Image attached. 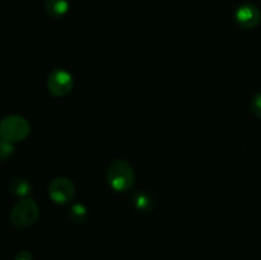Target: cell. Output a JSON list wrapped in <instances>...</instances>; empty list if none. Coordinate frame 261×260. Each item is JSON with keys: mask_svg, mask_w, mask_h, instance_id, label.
Returning a JSON list of instances; mask_svg holds the SVG:
<instances>
[{"mask_svg": "<svg viewBox=\"0 0 261 260\" xmlns=\"http://www.w3.org/2000/svg\"><path fill=\"white\" fill-rule=\"evenodd\" d=\"M14 260H33V256L28 251H19L14 256Z\"/></svg>", "mask_w": 261, "mask_h": 260, "instance_id": "4fadbf2b", "label": "cell"}, {"mask_svg": "<svg viewBox=\"0 0 261 260\" xmlns=\"http://www.w3.org/2000/svg\"><path fill=\"white\" fill-rule=\"evenodd\" d=\"M106 180L110 188L116 193L129 191L135 181L134 167L129 161L124 158H116L107 166Z\"/></svg>", "mask_w": 261, "mask_h": 260, "instance_id": "6da1fadb", "label": "cell"}, {"mask_svg": "<svg viewBox=\"0 0 261 260\" xmlns=\"http://www.w3.org/2000/svg\"><path fill=\"white\" fill-rule=\"evenodd\" d=\"M8 190L17 198H30L32 185L30 184V181L23 177H13L8 181Z\"/></svg>", "mask_w": 261, "mask_h": 260, "instance_id": "ba28073f", "label": "cell"}, {"mask_svg": "<svg viewBox=\"0 0 261 260\" xmlns=\"http://www.w3.org/2000/svg\"><path fill=\"white\" fill-rule=\"evenodd\" d=\"M40 218V208L35 199L24 198L12 208L9 221L17 228H28Z\"/></svg>", "mask_w": 261, "mask_h": 260, "instance_id": "7a4b0ae2", "label": "cell"}, {"mask_svg": "<svg viewBox=\"0 0 261 260\" xmlns=\"http://www.w3.org/2000/svg\"><path fill=\"white\" fill-rule=\"evenodd\" d=\"M75 191L74 183L65 176L54 177L47 188L48 198L58 205H65L70 203L75 196Z\"/></svg>", "mask_w": 261, "mask_h": 260, "instance_id": "277c9868", "label": "cell"}, {"mask_svg": "<svg viewBox=\"0 0 261 260\" xmlns=\"http://www.w3.org/2000/svg\"><path fill=\"white\" fill-rule=\"evenodd\" d=\"M134 208L140 213H149L154 208V198L147 190H139L132 196Z\"/></svg>", "mask_w": 261, "mask_h": 260, "instance_id": "9c48e42d", "label": "cell"}, {"mask_svg": "<svg viewBox=\"0 0 261 260\" xmlns=\"http://www.w3.org/2000/svg\"><path fill=\"white\" fill-rule=\"evenodd\" d=\"M43 7L48 17L53 19H60L69 12L70 2L69 0H45Z\"/></svg>", "mask_w": 261, "mask_h": 260, "instance_id": "52a82bcc", "label": "cell"}, {"mask_svg": "<svg viewBox=\"0 0 261 260\" xmlns=\"http://www.w3.org/2000/svg\"><path fill=\"white\" fill-rule=\"evenodd\" d=\"M74 79L70 71L64 68L54 69L47 76V89L51 96L64 97L73 89Z\"/></svg>", "mask_w": 261, "mask_h": 260, "instance_id": "5b68a950", "label": "cell"}, {"mask_svg": "<svg viewBox=\"0 0 261 260\" xmlns=\"http://www.w3.org/2000/svg\"><path fill=\"white\" fill-rule=\"evenodd\" d=\"M234 20L240 27L252 30L261 22V12L256 5L245 3L234 10Z\"/></svg>", "mask_w": 261, "mask_h": 260, "instance_id": "8992f818", "label": "cell"}, {"mask_svg": "<svg viewBox=\"0 0 261 260\" xmlns=\"http://www.w3.org/2000/svg\"><path fill=\"white\" fill-rule=\"evenodd\" d=\"M13 154H14V143H10L8 140L2 139V144H0V157H2L3 162H5Z\"/></svg>", "mask_w": 261, "mask_h": 260, "instance_id": "8fae6325", "label": "cell"}, {"mask_svg": "<svg viewBox=\"0 0 261 260\" xmlns=\"http://www.w3.org/2000/svg\"><path fill=\"white\" fill-rule=\"evenodd\" d=\"M251 110L252 114L261 120V92H259V93H256L252 97Z\"/></svg>", "mask_w": 261, "mask_h": 260, "instance_id": "7c38bea8", "label": "cell"}, {"mask_svg": "<svg viewBox=\"0 0 261 260\" xmlns=\"http://www.w3.org/2000/svg\"><path fill=\"white\" fill-rule=\"evenodd\" d=\"M68 216L74 223H83L88 218V209L84 204L82 203H74L73 205L69 208Z\"/></svg>", "mask_w": 261, "mask_h": 260, "instance_id": "30bf717a", "label": "cell"}, {"mask_svg": "<svg viewBox=\"0 0 261 260\" xmlns=\"http://www.w3.org/2000/svg\"><path fill=\"white\" fill-rule=\"evenodd\" d=\"M30 134V122L19 115H8L0 122V137L10 143L23 142Z\"/></svg>", "mask_w": 261, "mask_h": 260, "instance_id": "3957f363", "label": "cell"}]
</instances>
